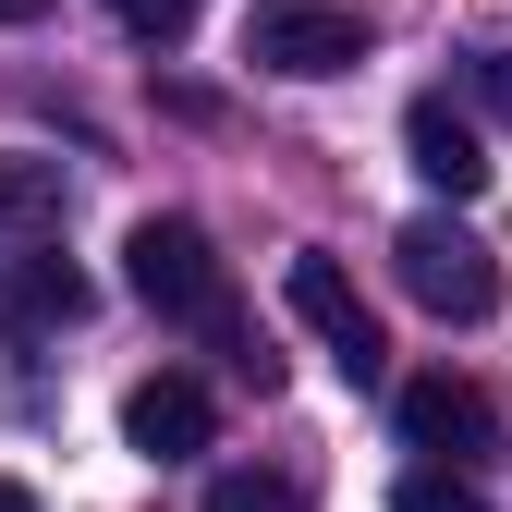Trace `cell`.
<instances>
[{"instance_id":"cell-1","label":"cell","mask_w":512,"mask_h":512,"mask_svg":"<svg viewBox=\"0 0 512 512\" xmlns=\"http://www.w3.org/2000/svg\"><path fill=\"white\" fill-rule=\"evenodd\" d=\"M122 281L171 330H232V269H220V244L196 220H135L122 232Z\"/></svg>"},{"instance_id":"cell-2","label":"cell","mask_w":512,"mask_h":512,"mask_svg":"<svg viewBox=\"0 0 512 512\" xmlns=\"http://www.w3.org/2000/svg\"><path fill=\"white\" fill-rule=\"evenodd\" d=\"M391 269H403V293L427 305V317H452V330H476V317H500V256L452 220V208H427V220H403L391 232Z\"/></svg>"},{"instance_id":"cell-3","label":"cell","mask_w":512,"mask_h":512,"mask_svg":"<svg viewBox=\"0 0 512 512\" xmlns=\"http://www.w3.org/2000/svg\"><path fill=\"white\" fill-rule=\"evenodd\" d=\"M244 61L281 74V86H330V74L366 61V25L342 13V0H256L244 13Z\"/></svg>"},{"instance_id":"cell-4","label":"cell","mask_w":512,"mask_h":512,"mask_svg":"<svg viewBox=\"0 0 512 512\" xmlns=\"http://www.w3.org/2000/svg\"><path fill=\"white\" fill-rule=\"evenodd\" d=\"M281 305L305 317V330L317 342H330V366H342V391H378V378H391V342H378V317H366V293H354V269H342V256H293V269H281Z\"/></svg>"},{"instance_id":"cell-5","label":"cell","mask_w":512,"mask_h":512,"mask_svg":"<svg viewBox=\"0 0 512 512\" xmlns=\"http://www.w3.org/2000/svg\"><path fill=\"white\" fill-rule=\"evenodd\" d=\"M220 439V403H208V378H135L122 391V452H147V464H196Z\"/></svg>"},{"instance_id":"cell-6","label":"cell","mask_w":512,"mask_h":512,"mask_svg":"<svg viewBox=\"0 0 512 512\" xmlns=\"http://www.w3.org/2000/svg\"><path fill=\"white\" fill-rule=\"evenodd\" d=\"M391 415H403V439H415V452H439V464H476L488 439H500L488 391H476V378H452V366L403 378V391H391Z\"/></svg>"},{"instance_id":"cell-7","label":"cell","mask_w":512,"mask_h":512,"mask_svg":"<svg viewBox=\"0 0 512 512\" xmlns=\"http://www.w3.org/2000/svg\"><path fill=\"white\" fill-rule=\"evenodd\" d=\"M74 317H86V269H74V256H0V330H13V342H49V330H74Z\"/></svg>"},{"instance_id":"cell-8","label":"cell","mask_w":512,"mask_h":512,"mask_svg":"<svg viewBox=\"0 0 512 512\" xmlns=\"http://www.w3.org/2000/svg\"><path fill=\"white\" fill-rule=\"evenodd\" d=\"M403 159H415L427 196H452V208L488 183V147H476V122H464L452 98H415V110H403Z\"/></svg>"},{"instance_id":"cell-9","label":"cell","mask_w":512,"mask_h":512,"mask_svg":"<svg viewBox=\"0 0 512 512\" xmlns=\"http://www.w3.org/2000/svg\"><path fill=\"white\" fill-rule=\"evenodd\" d=\"M49 232H61V159L0 147V256H37Z\"/></svg>"},{"instance_id":"cell-10","label":"cell","mask_w":512,"mask_h":512,"mask_svg":"<svg viewBox=\"0 0 512 512\" xmlns=\"http://www.w3.org/2000/svg\"><path fill=\"white\" fill-rule=\"evenodd\" d=\"M391 512H488V500H476V488H464L452 464H415V476L391 488Z\"/></svg>"},{"instance_id":"cell-11","label":"cell","mask_w":512,"mask_h":512,"mask_svg":"<svg viewBox=\"0 0 512 512\" xmlns=\"http://www.w3.org/2000/svg\"><path fill=\"white\" fill-rule=\"evenodd\" d=\"M110 25L147 37V49H171V37H196V0H110Z\"/></svg>"},{"instance_id":"cell-12","label":"cell","mask_w":512,"mask_h":512,"mask_svg":"<svg viewBox=\"0 0 512 512\" xmlns=\"http://www.w3.org/2000/svg\"><path fill=\"white\" fill-rule=\"evenodd\" d=\"M208 512H293V488H281V476H244V464H232V476H208Z\"/></svg>"},{"instance_id":"cell-13","label":"cell","mask_w":512,"mask_h":512,"mask_svg":"<svg viewBox=\"0 0 512 512\" xmlns=\"http://www.w3.org/2000/svg\"><path fill=\"white\" fill-rule=\"evenodd\" d=\"M476 98H488V110L512 122V49H476Z\"/></svg>"},{"instance_id":"cell-14","label":"cell","mask_w":512,"mask_h":512,"mask_svg":"<svg viewBox=\"0 0 512 512\" xmlns=\"http://www.w3.org/2000/svg\"><path fill=\"white\" fill-rule=\"evenodd\" d=\"M0 512H37V488H25V476H0Z\"/></svg>"},{"instance_id":"cell-15","label":"cell","mask_w":512,"mask_h":512,"mask_svg":"<svg viewBox=\"0 0 512 512\" xmlns=\"http://www.w3.org/2000/svg\"><path fill=\"white\" fill-rule=\"evenodd\" d=\"M37 13H49V0H0V25H37Z\"/></svg>"}]
</instances>
